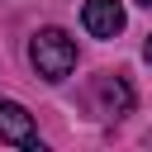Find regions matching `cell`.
Returning a JSON list of instances; mask_svg holds the SVG:
<instances>
[{"label": "cell", "instance_id": "obj_1", "mask_svg": "<svg viewBox=\"0 0 152 152\" xmlns=\"http://www.w3.org/2000/svg\"><path fill=\"white\" fill-rule=\"evenodd\" d=\"M28 62L43 81H66L76 66V38L66 28H38L28 43Z\"/></svg>", "mask_w": 152, "mask_h": 152}, {"label": "cell", "instance_id": "obj_2", "mask_svg": "<svg viewBox=\"0 0 152 152\" xmlns=\"http://www.w3.org/2000/svg\"><path fill=\"white\" fill-rule=\"evenodd\" d=\"M0 142L24 147V152H43V142H38V133H33V114H28L19 100H0Z\"/></svg>", "mask_w": 152, "mask_h": 152}, {"label": "cell", "instance_id": "obj_3", "mask_svg": "<svg viewBox=\"0 0 152 152\" xmlns=\"http://www.w3.org/2000/svg\"><path fill=\"white\" fill-rule=\"evenodd\" d=\"M81 24H86V33H95V38H114V33H124V5H119V0H86Z\"/></svg>", "mask_w": 152, "mask_h": 152}, {"label": "cell", "instance_id": "obj_4", "mask_svg": "<svg viewBox=\"0 0 152 152\" xmlns=\"http://www.w3.org/2000/svg\"><path fill=\"white\" fill-rule=\"evenodd\" d=\"M100 100H104V109H109L114 119L133 114V86H128L124 76H100Z\"/></svg>", "mask_w": 152, "mask_h": 152}, {"label": "cell", "instance_id": "obj_5", "mask_svg": "<svg viewBox=\"0 0 152 152\" xmlns=\"http://www.w3.org/2000/svg\"><path fill=\"white\" fill-rule=\"evenodd\" d=\"M142 57H147V66H152V38H147V48H142Z\"/></svg>", "mask_w": 152, "mask_h": 152}, {"label": "cell", "instance_id": "obj_6", "mask_svg": "<svg viewBox=\"0 0 152 152\" xmlns=\"http://www.w3.org/2000/svg\"><path fill=\"white\" fill-rule=\"evenodd\" d=\"M133 5H142V10H152V0H133Z\"/></svg>", "mask_w": 152, "mask_h": 152}]
</instances>
